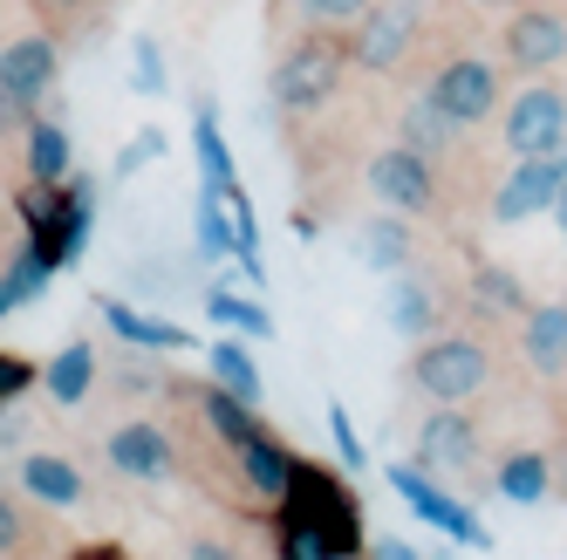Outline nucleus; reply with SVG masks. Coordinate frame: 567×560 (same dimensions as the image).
I'll list each match as a JSON object with an SVG mask.
<instances>
[{
  "label": "nucleus",
  "mask_w": 567,
  "mask_h": 560,
  "mask_svg": "<svg viewBox=\"0 0 567 560\" xmlns=\"http://www.w3.org/2000/svg\"><path fill=\"white\" fill-rule=\"evenodd\" d=\"M411 383L431 396V404H472V396L493 383V355H485V342H472V335H437V342L417 349Z\"/></svg>",
  "instance_id": "nucleus-1"
},
{
  "label": "nucleus",
  "mask_w": 567,
  "mask_h": 560,
  "mask_svg": "<svg viewBox=\"0 0 567 560\" xmlns=\"http://www.w3.org/2000/svg\"><path fill=\"white\" fill-rule=\"evenodd\" d=\"M342 69H349V49H336V42H295L288 55H280V69H274V110H295V116H308V110H321L336 90H342Z\"/></svg>",
  "instance_id": "nucleus-2"
},
{
  "label": "nucleus",
  "mask_w": 567,
  "mask_h": 560,
  "mask_svg": "<svg viewBox=\"0 0 567 560\" xmlns=\"http://www.w3.org/2000/svg\"><path fill=\"white\" fill-rule=\"evenodd\" d=\"M417 42V0H370V8L355 14V69H370V75H390L403 55H411Z\"/></svg>",
  "instance_id": "nucleus-3"
},
{
  "label": "nucleus",
  "mask_w": 567,
  "mask_h": 560,
  "mask_svg": "<svg viewBox=\"0 0 567 560\" xmlns=\"http://www.w3.org/2000/svg\"><path fill=\"white\" fill-rule=\"evenodd\" d=\"M444 116H452L458 131H472V124H485V116L499 110V75H493V62H472V55H458V62H444L437 75H431V90H424Z\"/></svg>",
  "instance_id": "nucleus-4"
},
{
  "label": "nucleus",
  "mask_w": 567,
  "mask_h": 560,
  "mask_svg": "<svg viewBox=\"0 0 567 560\" xmlns=\"http://www.w3.org/2000/svg\"><path fill=\"white\" fill-rule=\"evenodd\" d=\"M370 191L383 198L390 212H424L437 198V178H431V157L417 144H390L370 157Z\"/></svg>",
  "instance_id": "nucleus-5"
},
{
  "label": "nucleus",
  "mask_w": 567,
  "mask_h": 560,
  "mask_svg": "<svg viewBox=\"0 0 567 560\" xmlns=\"http://www.w3.org/2000/svg\"><path fill=\"white\" fill-rule=\"evenodd\" d=\"M567 144V96L560 90H526L506 110V151L513 157H554Z\"/></svg>",
  "instance_id": "nucleus-6"
},
{
  "label": "nucleus",
  "mask_w": 567,
  "mask_h": 560,
  "mask_svg": "<svg viewBox=\"0 0 567 560\" xmlns=\"http://www.w3.org/2000/svg\"><path fill=\"white\" fill-rule=\"evenodd\" d=\"M55 42L49 34H21V42H8L0 49V96H8L14 110H28V103H42L49 90H55Z\"/></svg>",
  "instance_id": "nucleus-7"
},
{
  "label": "nucleus",
  "mask_w": 567,
  "mask_h": 560,
  "mask_svg": "<svg viewBox=\"0 0 567 560\" xmlns=\"http://www.w3.org/2000/svg\"><path fill=\"white\" fill-rule=\"evenodd\" d=\"M417 458H424L431 471H465V465L478 458V424H472L458 404H437V411L424 417V431H417Z\"/></svg>",
  "instance_id": "nucleus-8"
},
{
  "label": "nucleus",
  "mask_w": 567,
  "mask_h": 560,
  "mask_svg": "<svg viewBox=\"0 0 567 560\" xmlns=\"http://www.w3.org/2000/svg\"><path fill=\"white\" fill-rule=\"evenodd\" d=\"M554 198H560L554 157H526V165H513V178L493 191V219L499 226H519V219H534L540 206H554Z\"/></svg>",
  "instance_id": "nucleus-9"
},
{
  "label": "nucleus",
  "mask_w": 567,
  "mask_h": 560,
  "mask_svg": "<svg viewBox=\"0 0 567 560\" xmlns=\"http://www.w3.org/2000/svg\"><path fill=\"white\" fill-rule=\"evenodd\" d=\"M103 452H110L116 471H131V478H172L178 471V452H172V437L157 424H116Z\"/></svg>",
  "instance_id": "nucleus-10"
},
{
  "label": "nucleus",
  "mask_w": 567,
  "mask_h": 560,
  "mask_svg": "<svg viewBox=\"0 0 567 560\" xmlns=\"http://www.w3.org/2000/svg\"><path fill=\"white\" fill-rule=\"evenodd\" d=\"M506 55H513L519 69H554V62H567V21L547 14V8L513 14V21H506Z\"/></svg>",
  "instance_id": "nucleus-11"
},
{
  "label": "nucleus",
  "mask_w": 567,
  "mask_h": 560,
  "mask_svg": "<svg viewBox=\"0 0 567 560\" xmlns=\"http://www.w3.org/2000/svg\"><path fill=\"white\" fill-rule=\"evenodd\" d=\"M390 486H396L403 499H411V506H417V512L431 519V527H444V533H452V540H465V547H485V527H478V519H472V512H465L458 499H444V492L431 486V478H424L417 465H411V471L396 465V471H390Z\"/></svg>",
  "instance_id": "nucleus-12"
},
{
  "label": "nucleus",
  "mask_w": 567,
  "mask_h": 560,
  "mask_svg": "<svg viewBox=\"0 0 567 560\" xmlns=\"http://www.w3.org/2000/svg\"><path fill=\"white\" fill-rule=\"evenodd\" d=\"M526 363H534L540 376H567V301H540V308H526Z\"/></svg>",
  "instance_id": "nucleus-13"
},
{
  "label": "nucleus",
  "mask_w": 567,
  "mask_h": 560,
  "mask_svg": "<svg viewBox=\"0 0 567 560\" xmlns=\"http://www.w3.org/2000/svg\"><path fill=\"white\" fill-rule=\"evenodd\" d=\"M21 492H34L42 506H83V471H75L69 458H49V452H34L28 465H21Z\"/></svg>",
  "instance_id": "nucleus-14"
},
{
  "label": "nucleus",
  "mask_w": 567,
  "mask_h": 560,
  "mask_svg": "<svg viewBox=\"0 0 567 560\" xmlns=\"http://www.w3.org/2000/svg\"><path fill=\"white\" fill-rule=\"evenodd\" d=\"M383 314H390V329H396V335H424L437 308H431V294H424V280L396 267V273H390V288H383Z\"/></svg>",
  "instance_id": "nucleus-15"
},
{
  "label": "nucleus",
  "mask_w": 567,
  "mask_h": 560,
  "mask_svg": "<svg viewBox=\"0 0 567 560\" xmlns=\"http://www.w3.org/2000/svg\"><path fill=\"white\" fill-rule=\"evenodd\" d=\"M42 383H49L55 404H83L90 383H96V349H90V342H69V349L55 355V363L42 370Z\"/></svg>",
  "instance_id": "nucleus-16"
},
{
  "label": "nucleus",
  "mask_w": 567,
  "mask_h": 560,
  "mask_svg": "<svg viewBox=\"0 0 567 560\" xmlns=\"http://www.w3.org/2000/svg\"><path fill=\"white\" fill-rule=\"evenodd\" d=\"M103 322L124 335V342H137V349H192V329L151 322V314H137V308H124V301H103Z\"/></svg>",
  "instance_id": "nucleus-17"
},
{
  "label": "nucleus",
  "mask_w": 567,
  "mask_h": 560,
  "mask_svg": "<svg viewBox=\"0 0 567 560\" xmlns=\"http://www.w3.org/2000/svg\"><path fill=\"white\" fill-rule=\"evenodd\" d=\"M239 465H247V478H254V492H267V499H280V492H288V486H295V465H288V458H280V452L267 445V437H260V431L247 437V445H239Z\"/></svg>",
  "instance_id": "nucleus-18"
},
{
  "label": "nucleus",
  "mask_w": 567,
  "mask_h": 560,
  "mask_svg": "<svg viewBox=\"0 0 567 560\" xmlns=\"http://www.w3.org/2000/svg\"><path fill=\"white\" fill-rule=\"evenodd\" d=\"M28 178L34 185H62L69 178V137H62V124H34L28 131Z\"/></svg>",
  "instance_id": "nucleus-19"
},
{
  "label": "nucleus",
  "mask_w": 567,
  "mask_h": 560,
  "mask_svg": "<svg viewBox=\"0 0 567 560\" xmlns=\"http://www.w3.org/2000/svg\"><path fill=\"white\" fill-rule=\"evenodd\" d=\"M499 492H506L513 506L547 499V458H540V452H513V458L499 465Z\"/></svg>",
  "instance_id": "nucleus-20"
},
{
  "label": "nucleus",
  "mask_w": 567,
  "mask_h": 560,
  "mask_svg": "<svg viewBox=\"0 0 567 560\" xmlns=\"http://www.w3.org/2000/svg\"><path fill=\"white\" fill-rule=\"evenodd\" d=\"M362 253H370L377 273H396L403 260H411V232H403V219H370L362 226Z\"/></svg>",
  "instance_id": "nucleus-21"
},
{
  "label": "nucleus",
  "mask_w": 567,
  "mask_h": 560,
  "mask_svg": "<svg viewBox=\"0 0 567 560\" xmlns=\"http://www.w3.org/2000/svg\"><path fill=\"white\" fill-rule=\"evenodd\" d=\"M444 137H458V124H452V116H444V110H437L431 96H424V103H411V110H403V144H417V151L431 157V151H437Z\"/></svg>",
  "instance_id": "nucleus-22"
},
{
  "label": "nucleus",
  "mask_w": 567,
  "mask_h": 560,
  "mask_svg": "<svg viewBox=\"0 0 567 560\" xmlns=\"http://www.w3.org/2000/svg\"><path fill=\"white\" fill-rule=\"evenodd\" d=\"M213 370H219V383H226L233 396H247V404L260 396V370H254V355L239 349V342H219V349H213Z\"/></svg>",
  "instance_id": "nucleus-23"
},
{
  "label": "nucleus",
  "mask_w": 567,
  "mask_h": 560,
  "mask_svg": "<svg viewBox=\"0 0 567 560\" xmlns=\"http://www.w3.org/2000/svg\"><path fill=\"white\" fill-rule=\"evenodd\" d=\"M206 417H213V431L226 437L233 452H239V445H247V437H254V417H247V396H233V390H219V396H213V404H206Z\"/></svg>",
  "instance_id": "nucleus-24"
},
{
  "label": "nucleus",
  "mask_w": 567,
  "mask_h": 560,
  "mask_svg": "<svg viewBox=\"0 0 567 560\" xmlns=\"http://www.w3.org/2000/svg\"><path fill=\"white\" fill-rule=\"evenodd\" d=\"M198 165H206V185H239V178H233V157H226V144H219L213 110L198 116Z\"/></svg>",
  "instance_id": "nucleus-25"
},
{
  "label": "nucleus",
  "mask_w": 567,
  "mask_h": 560,
  "mask_svg": "<svg viewBox=\"0 0 567 560\" xmlns=\"http://www.w3.org/2000/svg\"><path fill=\"white\" fill-rule=\"evenodd\" d=\"M198 247H206V253H226V247H233V232H226V212H219V191H213V185L198 191Z\"/></svg>",
  "instance_id": "nucleus-26"
},
{
  "label": "nucleus",
  "mask_w": 567,
  "mask_h": 560,
  "mask_svg": "<svg viewBox=\"0 0 567 560\" xmlns=\"http://www.w3.org/2000/svg\"><path fill=\"white\" fill-rule=\"evenodd\" d=\"M478 301L485 308H506V314L513 308L526 314V294H519V280H506V267H478Z\"/></svg>",
  "instance_id": "nucleus-27"
},
{
  "label": "nucleus",
  "mask_w": 567,
  "mask_h": 560,
  "mask_svg": "<svg viewBox=\"0 0 567 560\" xmlns=\"http://www.w3.org/2000/svg\"><path fill=\"white\" fill-rule=\"evenodd\" d=\"M213 322H226V329H254V335H267V308H254V301H233V294H213Z\"/></svg>",
  "instance_id": "nucleus-28"
},
{
  "label": "nucleus",
  "mask_w": 567,
  "mask_h": 560,
  "mask_svg": "<svg viewBox=\"0 0 567 560\" xmlns=\"http://www.w3.org/2000/svg\"><path fill=\"white\" fill-rule=\"evenodd\" d=\"M131 55H137V90L157 96V90H165V62H157V42H144V34H137V49H131Z\"/></svg>",
  "instance_id": "nucleus-29"
},
{
  "label": "nucleus",
  "mask_w": 567,
  "mask_h": 560,
  "mask_svg": "<svg viewBox=\"0 0 567 560\" xmlns=\"http://www.w3.org/2000/svg\"><path fill=\"white\" fill-rule=\"evenodd\" d=\"M28 383H42V370L21 363V355H0V404H8V396H21Z\"/></svg>",
  "instance_id": "nucleus-30"
},
{
  "label": "nucleus",
  "mask_w": 567,
  "mask_h": 560,
  "mask_svg": "<svg viewBox=\"0 0 567 560\" xmlns=\"http://www.w3.org/2000/svg\"><path fill=\"white\" fill-rule=\"evenodd\" d=\"M329 431H336V452L349 458V471H362V445H355V431H349V411H342V404L329 411Z\"/></svg>",
  "instance_id": "nucleus-31"
},
{
  "label": "nucleus",
  "mask_w": 567,
  "mask_h": 560,
  "mask_svg": "<svg viewBox=\"0 0 567 560\" xmlns=\"http://www.w3.org/2000/svg\"><path fill=\"white\" fill-rule=\"evenodd\" d=\"M301 8H308L315 21H355L362 8H370V0H301Z\"/></svg>",
  "instance_id": "nucleus-32"
},
{
  "label": "nucleus",
  "mask_w": 567,
  "mask_h": 560,
  "mask_svg": "<svg viewBox=\"0 0 567 560\" xmlns=\"http://www.w3.org/2000/svg\"><path fill=\"white\" fill-rule=\"evenodd\" d=\"M14 301H21V280H14V273H0V314H8Z\"/></svg>",
  "instance_id": "nucleus-33"
},
{
  "label": "nucleus",
  "mask_w": 567,
  "mask_h": 560,
  "mask_svg": "<svg viewBox=\"0 0 567 560\" xmlns=\"http://www.w3.org/2000/svg\"><path fill=\"white\" fill-rule=\"evenodd\" d=\"M34 8H42V14H75L83 0H34Z\"/></svg>",
  "instance_id": "nucleus-34"
},
{
  "label": "nucleus",
  "mask_w": 567,
  "mask_h": 560,
  "mask_svg": "<svg viewBox=\"0 0 567 560\" xmlns=\"http://www.w3.org/2000/svg\"><path fill=\"white\" fill-rule=\"evenodd\" d=\"M14 533H21V527H14V512L0 506V547H14Z\"/></svg>",
  "instance_id": "nucleus-35"
},
{
  "label": "nucleus",
  "mask_w": 567,
  "mask_h": 560,
  "mask_svg": "<svg viewBox=\"0 0 567 560\" xmlns=\"http://www.w3.org/2000/svg\"><path fill=\"white\" fill-rule=\"evenodd\" d=\"M554 172H560V191H567V144L554 151Z\"/></svg>",
  "instance_id": "nucleus-36"
},
{
  "label": "nucleus",
  "mask_w": 567,
  "mask_h": 560,
  "mask_svg": "<svg viewBox=\"0 0 567 560\" xmlns=\"http://www.w3.org/2000/svg\"><path fill=\"white\" fill-rule=\"evenodd\" d=\"M554 212H560V232H567V191H560V198H554Z\"/></svg>",
  "instance_id": "nucleus-37"
}]
</instances>
